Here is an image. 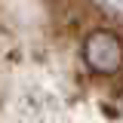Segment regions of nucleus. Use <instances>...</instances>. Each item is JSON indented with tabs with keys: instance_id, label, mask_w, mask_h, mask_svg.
Listing matches in <instances>:
<instances>
[{
	"instance_id": "1",
	"label": "nucleus",
	"mask_w": 123,
	"mask_h": 123,
	"mask_svg": "<svg viewBox=\"0 0 123 123\" xmlns=\"http://www.w3.org/2000/svg\"><path fill=\"white\" fill-rule=\"evenodd\" d=\"M83 62L92 74L114 77L123 71V37L111 28H92L83 37Z\"/></svg>"
}]
</instances>
